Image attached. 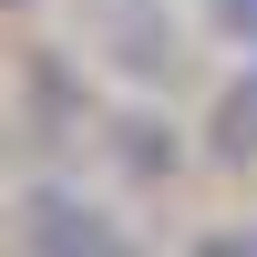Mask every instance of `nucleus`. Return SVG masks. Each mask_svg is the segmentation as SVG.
I'll return each mask as SVG.
<instances>
[{
	"instance_id": "f03ea898",
	"label": "nucleus",
	"mask_w": 257,
	"mask_h": 257,
	"mask_svg": "<svg viewBox=\"0 0 257 257\" xmlns=\"http://www.w3.org/2000/svg\"><path fill=\"white\" fill-rule=\"evenodd\" d=\"M206 144H216V165H257V62L216 93V113H206Z\"/></svg>"
},
{
	"instance_id": "7ed1b4c3",
	"label": "nucleus",
	"mask_w": 257,
	"mask_h": 257,
	"mask_svg": "<svg viewBox=\"0 0 257 257\" xmlns=\"http://www.w3.org/2000/svg\"><path fill=\"white\" fill-rule=\"evenodd\" d=\"M206 21H216L237 52H257V0H206Z\"/></svg>"
},
{
	"instance_id": "f257e3e1",
	"label": "nucleus",
	"mask_w": 257,
	"mask_h": 257,
	"mask_svg": "<svg viewBox=\"0 0 257 257\" xmlns=\"http://www.w3.org/2000/svg\"><path fill=\"white\" fill-rule=\"evenodd\" d=\"M0 237L11 247H62V257H103V247H123V226H113V206H93L82 185H31V196H11Z\"/></svg>"
}]
</instances>
